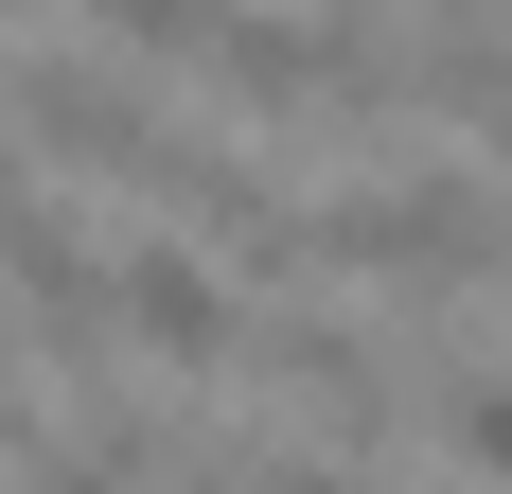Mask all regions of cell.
I'll list each match as a JSON object with an SVG mask.
<instances>
[{
    "instance_id": "cell-11",
    "label": "cell",
    "mask_w": 512,
    "mask_h": 494,
    "mask_svg": "<svg viewBox=\"0 0 512 494\" xmlns=\"http://www.w3.org/2000/svg\"><path fill=\"white\" fill-rule=\"evenodd\" d=\"M0 18H53V0H0Z\"/></svg>"
},
{
    "instance_id": "cell-9",
    "label": "cell",
    "mask_w": 512,
    "mask_h": 494,
    "mask_svg": "<svg viewBox=\"0 0 512 494\" xmlns=\"http://www.w3.org/2000/svg\"><path fill=\"white\" fill-rule=\"evenodd\" d=\"M477 177H512V89H495V106H477Z\"/></svg>"
},
{
    "instance_id": "cell-2",
    "label": "cell",
    "mask_w": 512,
    "mask_h": 494,
    "mask_svg": "<svg viewBox=\"0 0 512 494\" xmlns=\"http://www.w3.org/2000/svg\"><path fill=\"white\" fill-rule=\"evenodd\" d=\"M0 124H18V159H36V177H124V195H142L159 142H177V124H159V89L124 71V53H36V71H0Z\"/></svg>"
},
{
    "instance_id": "cell-4",
    "label": "cell",
    "mask_w": 512,
    "mask_h": 494,
    "mask_svg": "<svg viewBox=\"0 0 512 494\" xmlns=\"http://www.w3.org/2000/svg\"><path fill=\"white\" fill-rule=\"evenodd\" d=\"M265 389L301 406L336 459H371V442H389V406H407V353L354 336V318H283V336H265Z\"/></svg>"
},
{
    "instance_id": "cell-6",
    "label": "cell",
    "mask_w": 512,
    "mask_h": 494,
    "mask_svg": "<svg viewBox=\"0 0 512 494\" xmlns=\"http://www.w3.org/2000/svg\"><path fill=\"white\" fill-rule=\"evenodd\" d=\"M89 18H106V53H124V71H212L248 0H89Z\"/></svg>"
},
{
    "instance_id": "cell-1",
    "label": "cell",
    "mask_w": 512,
    "mask_h": 494,
    "mask_svg": "<svg viewBox=\"0 0 512 494\" xmlns=\"http://www.w3.org/2000/svg\"><path fill=\"white\" fill-rule=\"evenodd\" d=\"M301 283H512V177H354L301 195Z\"/></svg>"
},
{
    "instance_id": "cell-7",
    "label": "cell",
    "mask_w": 512,
    "mask_h": 494,
    "mask_svg": "<svg viewBox=\"0 0 512 494\" xmlns=\"http://www.w3.org/2000/svg\"><path fill=\"white\" fill-rule=\"evenodd\" d=\"M442 442L477 477H512V371H442Z\"/></svg>"
},
{
    "instance_id": "cell-10",
    "label": "cell",
    "mask_w": 512,
    "mask_h": 494,
    "mask_svg": "<svg viewBox=\"0 0 512 494\" xmlns=\"http://www.w3.org/2000/svg\"><path fill=\"white\" fill-rule=\"evenodd\" d=\"M18 195H36V159H18V124H0V212H18Z\"/></svg>"
},
{
    "instance_id": "cell-8",
    "label": "cell",
    "mask_w": 512,
    "mask_h": 494,
    "mask_svg": "<svg viewBox=\"0 0 512 494\" xmlns=\"http://www.w3.org/2000/svg\"><path fill=\"white\" fill-rule=\"evenodd\" d=\"M248 494H389L371 459H336V442H301V459H248Z\"/></svg>"
},
{
    "instance_id": "cell-3",
    "label": "cell",
    "mask_w": 512,
    "mask_h": 494,
    "mask_svg": "<svg viewBox=\"0 0 512 494\" xmlns=\"http://www.w3.org/2000/svg\"><path fill=\"white\" fill-rule=\"evenodd\" d=\"M106 336L159 353V371H230V353H248V300H230V265H212V247L142 230L124 265H106Z\"/></svg>"
},
{
    "instance_id": "cell-5",
    "label": "cell",
    "mask_w": 512,
    "mask_h": 494,
    "mask_svg": "<svg viewBox=\"0 0 512 494\" xmlns=\"http://www.w3.org/2000/svg\"><path fill=\"white\" fill-rule=\"evenodd\" d=\"M0 300H18V336L71 353V371H106V353H124V336H106V265H89V230H71L53 195L0 212Z\"/></svg>"
}]
</instances>
